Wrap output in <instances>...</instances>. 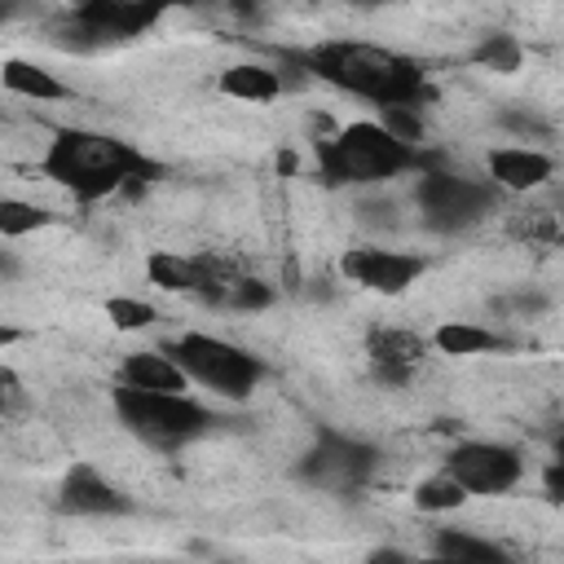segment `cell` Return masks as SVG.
Returning <instances> with one entry per match:
<instances>
[{
  "label": "cell",
  "mask_w": 564,
  "mask_h": 564,
  "mask_svg": "<svg viewBox=\"0 0 564 564\" xmlns=\"http://www.w3.org/2000/svg\"><path fill=\"white\" fill-rule=\"evenodd\" d=\"M57 216L31 198H9L0 194V238H26L35 229H48Z\"/></svg>",
  "instance_id": "20"
},
{
  "label": "cell",
  "mask_w": 564,
  "mask_h": 564,
  "mask_svg": "<svg viewBox=\"0 0 564 564\" xmlns=\"http://www.w3.org/2000/svg\"><path fill=\"white\" fill-rule=\"evenodd\" d=\"M313 154H317V176L330 189H344V185H383V181H392V176H401L410 167H423V172L436 167V154H423L419 145L397 141L375 119L344 123L335 137L317 141Z\"/></svg>",
  "instance_id": "3"
},
{
  "label": "cell",
  "mask_w": 564,
  "mask_h": 564,
  "mask_svg": "<svg viewBox=\"0 0 564 564\" xmlns=\"http://www.w3.org/2000/svg\"><path fill=\"white\" fill-rule=\"evenodd\" d=\"M445 476H454L463 485L467 498H494L520 485L524 476V458L516 445H498V441H463L445 454Z\"/></svg>",
  "instance_id": "9"
},
{
  "label": "cell",
  "mask_w": 564,
  "mask_h": 564,
  "mask_svg": "<svg viewBox=\"0 0 564 564\" xmlns=\"http://www.w3.org/2000/svg\"><path fill=\"white\" fill-rule=\"evenodd\" d=\"M119 383H123V388H137V392H167V397H176V392L189 388V379L181 375V366H176L163 348L128 352V357L119 361Z\"/></svg>",
  "instance_id": "14"
},
{
  "label": "cell",
  "mask_w": 564,
  "mask_h": 564,
  "mask_svg": "<svg viewBox=\"0 0 564 564\" xmlns=\"http://www.w3.org/2000/svg\"><path fill=\"white\" fill-rule=\"evenodd\" d=\"M110 405H115L119 423H123L141 445L163 449V454L185 449L189 441L207 436V432L220 423V419H216L207 405H198L189 392L167 397V392H137V388H123V383H119V388L110 392Z\"/></svg>",
  "instance_id": "4"
},
{
  "label": "cell",
  "mask_w": 564,
  "mask_h": 564,
  "mask_svg": "<svg viewBox=\"0 0 564 564\" xmlns=\"http://www.w3.org/2000/svg\"><path fill=\"white\" fill-rule=\"evenodd\" d=\"M0 22H4V9H0Z\"/></svg>",
  "instance_id": "30"
},
{
  "label": "cell",
  "mask_w": 564,
  "mask_h": 564,
  "mask_svg": "<svg viewBox=\"0 0 564 564\" xmlns=\"http://www.w3.org/2000/svg\"><path fill=\"white\" fill-rule=\"evenodd\" d=\"M216 93L234 97V101H247V106H269L286 93V79L264 62H234L216 75Z\"/></svg>",
  "instance_id": "15"
},
{
  "label": "cell",
  "mask_w": 564,
  "mask_h": 564,
  "mask_svg": "<svg viewBox=\"0 0 564 564\" xmlns=\"http://www.w3.org/2000/svg\"><path fill=\"white\" fill-rule=\"evenodd\" d=\"M40 172L48 181H57L62 189H70L79 203H101L115 194H137L141 185L163 176V163H154L150 154H141L137 145L110 137V132H93V128H57Z\"/></svg>",
  "instance_id": "2"
},
{
  "label": "cell",
  "mask_w": 564,
  "mask_h": 564,
  "mask_svg": "<svg viewBox=\"0 0 564 564\" xmlns=\"http://www.w3.org/2000/svg\"><path fill=\"white\" fill-rule=\"evenodd\" d=\"M31 410V392L22 383V375L13 366H0V423L4 419H22Z\"/></svg>",
  "instance_id": "24"
},
{
  "label": "cell",
  "mask_w": 564,
  "mask_h": 564,
  "mask_svg": "<svg viewBox=\"0 0 564 564\" xmlns=\"http://www.w3.org/2000/svg\"><path fill=\"white\" fill-rule=\"evenodd\" d=\"M476 62L485 70H498V75H511L520 66V44L511 35H485L480 48H476Z\"/></svg>",
  "instance_id": "23"
},
{
  "label": "cell",
  "mask_w": 564,
  "mask_h": 564,
  "mask_svg": "<svg viewBox=\"0 0 564 564\" xmlns=\"http://www.w3.org/2000/svg\"><path fill=\"white\" fill-rule=\"evenodd\" d=\"M0 88L13 93V97H26V101H66L70 97V84H62L53 70H44L26 57H4L0 62Z\"/></svg>",
  "instance_id": "16"
},
{
  "label": "cell",
  "mask_w": 564,
  "mask_h": 564,
  "mask_svg": "<svg viewBox=\"0 0 564 564\" xmlns=\"http://www.w3.org/2000/svg\"><path fill=\"white\" fill-rule=\"evenodd\" d=\"M163 352L181 366V375L189 383H203L229 401H247L256 392V383L264 379V361L256 352H247L220 335H207V330H181L176 339L163 344Z\"/></svg>",
  "instance_id": "5"
},
{
  "label": "cell",
  "mask_w": 564,
  "mask_h": 564,
  "mask_svg": "<svg viewBox=\"0 0 564 564\" xmlns=\"http://www.w3.org/2000/svg\"><path fill=\"white\" fill-rule=\"evenodd\" d=\"M339 273H344V282H352V286H361V291H375V295H405V291L427 273V260L414 256V251L361 242V247H348V251L339 256Z\"/></svg>",
  "instance_id": "10"
},
{
  "label": "cell",
  "mask_w": 564,
  "mask_h": 564,
  "mask_svg": "<svg viewBox=\"0 0 564 564\" xmlns=\"http://www.w3.org/2000/svg\"><path fill=\"white\" fill-rule=\"evenodd\" d=\"M159 18H163V4L88 0V4H75L66 13H57L48 22V40L57 48H70V53H97V48H110V44H123V40L145 35Z\"/></svg>",
  "instance_id": "6"
},
{
  "label": "cell",
  "mask_w": 564,
  "mask_h": 564,
  "mask_svg": "<svg viewBox=\"0 0 564 564\" xmlns=\"http://www.w3.org/2000/svg\"><path fill=\"white\" fill-rule=\"evenodd\" d=\"M57 511L62 516H84V520H110V516H128L137 511V502L93 463H70L62 485H57Z\"/></svg>",
  "instance_id": "11"
},
{
  "label": "cell",
  "mask_w": 564,
  "mask_h": 564,
  "mask_svg": "<svg viewBox=\"0 0 564 564\" xmlns=\"http://www.w3.org/2000/svg\"><path fill=\"white\" fill-rule=\"evenodd\" d=\"M414 564H454V560H445V555H427V560H414Z\"/></svg>",
  "instance_id": "29"
},
{
  "label": "cell",
  "mask_w": 564,
  "mask_h": 564,
  "mask_svg": "<svg viewBox=\"0 0 564 564\" xmlns=\"http://www.w3.org/2000/svg\"><path fill=\"white\" fill-rule=\"evenodd\" d=\"M366 564H414V555H405L401 546H375L366 555Z\"/></svg>",
  "instance_id": "26"
},
{
  "label": "cell",
  "mask_w": 564,
  "mask_h": 564,
  "mask_svg": "<svg viewBox=\"0 0 564 564\" xmlns=\"http://www.w3.org/2000/svg\"><path fill=\"white\" fill-rule=\"evenodd\" d=\"M414 198H419V212H423V220H427L432 229L454 234V229L476 225L485 212H494L498 189H494L489 181H476V176H458V172L432 167V172H423Z\"/></svg>",
  "instance_id": "7"
},
{
  "label": "cell",
  "mask_w": 564,
  "mask_h": 564,
  "mask_svg": "<svg viewBox=\"0 0 564 564\" xmlns=\"http://www.w3.org/2000/svg\"><path fill=\"white\" fill-rule=\"evenodd\" d=\"M18 339H22L18 326H0V348H9V344H18Z\"/></svg>",
  "instance_id": "28"
},
{
  "label": "cell",
  "mask_w": 564,
  "mask_h": 564,
  "mask_svg": "<svg viewBox=\"0 0 564 564\" xmlns=\"http://www.w3.org/2000/svg\"><path fill=\"white\" fill-rule=\"evenodd\" d=\"M432 348L445 357H485V352H511V339L476 322H441L432 330Z\"/></svg>",
  "instance_id": "17"
},
{
  "label": "cell",
  "mask_w": 564,
  "mask_h": 564,
  "mask_svg": "<svg viewBox=\"0 0 564 564\" xmlns=\"http://www.w3.org/2000/svg\"><path fill=\"white\" fill-rule=\"evenodd\" d=\"M13 273H18V260L9 251H0V278H13Z\"/></svg>",
  "instance_id": "27"
},
{
  "label": "cell",
  "mask_w": 564,
  "mask_h": 564,
  "mask_svg": "<svg viewBox=\"0 0 564 564\" xmlns=\"http://www.w3.org/2000/svg\"><path fill=\"white\" fill-rule=\"evenodd\" d=\"M379 467V449L370 441H357V436H344V432H317L313 449L300 458V476L326 494H352L370 480V471Z\"/></svg>",
  "instance_id": "8"
},
{
  "label": "cell",
  "mask_w": 564,
  "mask_h": 564,
  "mask_svg": "<svg viewBox=\"0 0 564 564\" xmlns=\"http://www.w3.org/2000/svg\"><path fill=\"white\" fill-rule=\"evenodd\" d=\"M485 167H489V185L511 189V194L542 189L555 176V159L542 150H529V145H498V150H489Z\"/></svg>",
  "instance_id": "13"
},
{
  "label": "cell",
  "mask_w": 564,
  "mask_h": 564,
  "mask_svg": "<svg viewBox=\"0 0 564 564\" xmlns=\"http://www.w3.org/2000/svg\"><path fill=\"white\" fill-rule=\"evenodd\" d=\"M423 357H427V339L405 326H370V335H366V361L383 388L410 383L419 375Z\"/></svg>",
  "instance_id": "12"
},
{
  "label": "cell",
  "mask_w": 564,
  "mask_h": 564,
  "mask_svg": "<svg viewBox=\"0 0 564 564\" xmlns=\"http://www.w3.org/2000/svg\"><path fill=\"white\" fill-rule=\"evenodd\" d=\"M511 229H516L520 238H529V242H546V247L560 238V220H555V212H546V207H529V212H520Z\"/></svg>",
  "instance_id": "25"
},
{
  "label": "cell",
  "mask_w": 564,
  "mask_h": 564,
  "mask_svg": "<svg viewBox=\"0 0 564 564\" xmlns=\"http://www.w3.org/2000/svg\"><path fill=\"white\" fill-rule=\"evenodd\" d=\"M106 317H110L115 330L132 335V330H150L159 322V308L145 304V300H137V295H110L106 300Z\"/></svg>",
  "instance_id": "22"
},
{
  "label": "cell",
  "mask_w": 564,
  "mask_h": 564,
  "mask_svg": "<svg viewBox=\"0 0 564 564\" xmlns=\"http://www.w3.org/2000/svg\"><path fill=\"white\" fill-rule=\"evenodd\" d=\"M436 555L454 560V564H516L507 546H498L494 538L467 533V529H436Z\"/></svg>",
  "instance_id": "18"
},
{
  "label": "cell",
  "mask_w": 564,
  "mask_h": 564,
  "mask_svg": "<svg viewBox=\"0 0 564 564\" xmlns=\"http://www.w3.org/2000/svg\"><path fill=\"white\" fill-rule=\"evenodd\" d=\"M145 278L159 291L194 295L198 291V256H176V251H150L145 256Z\"/></svg>",
  "instance_id": "19"
},
{
  "label": "cell",
  "mask_w": 564,
  "mask_h": 564,
  "mask_svg": "<svg viewBox=\"0 0 564 564\" xmlns=\"http://www.w3.org/2000/svg\"><path fill=\"white\" fill-rule=\"evenodd\" d=\"M291 62H300L313 79L352 93L361 101H375L379 110H423L427 101H436V88L423 70V62L383 48V44H366V40H326L300 53H286Z\"/></svg>",
  "instance_id": "1"
},
{
  "label": "cell",
  "mask_w": 564,
  "mask_h": 564,
  "mask_svg": "<svg viewBox=\"0 0 564 564\" xmlns=\"http://www.w3.org/2000/svg\"><path fill=\"white\" fill-rule=\"evenodd\" d=\"M463 502H467L463 485H458L454 476H445V471H436V476H427V480H419V485H414V507H419V511H427V516L458 511Z\"/></svg>",
  "instance_id": "21"
}]
</instances>
